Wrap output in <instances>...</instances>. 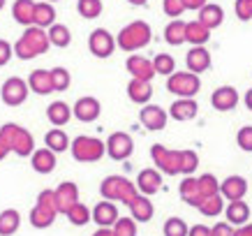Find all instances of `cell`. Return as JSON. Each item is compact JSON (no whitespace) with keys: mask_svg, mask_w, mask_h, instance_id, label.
Masks as SVG:
<instances>
[{"mask_svg":"<svg viewBox=\"0 0 252 236\" xmlns=\"http://www.w3.org/2000/svg\"><path fill=\"white\" fill-rule=\"evenodd\" d=\"M56 23V9L51 2H44V0H39L37 7H35V26L37 28H51Z\"/></svg>","mask_w":252,"mask_h":236,"instance_id":"obj_34","label":"cell"},{"mask_svg":"<svg viewBox=\"0 0 252 236\" xmlns=\"http://www.w3.org/2000/svg\"><path fill=\"white\" fill-rule=\"evenodd\" d=\"M69 151H72V158L77 162H97L107 153V141H99L97 137L81 135V137L72 141Z\"/></svg>","mask_w":252,"mask_h":236,"instance_id":"obj_7","label":"cell"},{"mask_svg":"<svg viewBox=\"0 0 252 236\" xmlns=\"http://www.w3.org/2000/svg\"><path fill=\"white\" fill-rule=\"evenodd\" d=\"M51 46V39H49V33L44 28H37V26H31L26 28L23 35L16 39L14 44V54L21 58V61H31V58H37V56L46 54Z\"/></svg>","mask_w":252,"mask_h":236,"instance_id":"obj_1","label":"cell"},{"mask_svg":"<svg viewBox=\"0 0 252 236\" xmlns=\"http://www.w3.org/2000/svg\"><path fill=\"white\" fill-rule=\"evenodd\" d=\"M245 107H248V109L252 111V88H250L248 93H245Z\"/></svg>","mask_w":252,"mask_h":236,"instance_id":"obj_55","label":"cell"},{"mask_svg":"<svg viewBox=\"0 0 252 236\" xmlns=\"http://www.w3.org/2000/svg\"><path fill=\"white\" fill-rule=\"evenodd\" d=\"M72 111H74V118H77V121L93 123V121H97L99 114H102V104H99V100L86 95V98H79L77 102H74Z\"/></svg>","mask_w":252,"mask_h":236,"instance_id":"obj_12","label":"cell"},{"mask_svg":"<svg viewBox=\"0 0 252 236\" xmlns=\"http://www.w3.org/2000/svg\"><path fill=\"white\" fill-rule=\"evenodd\" d=\"M199 195H201V204H204L208 197L220 195V183H218V178H215L213 174L199 176Z\"/></svg>","mask_w":252,"mask_h":236,"instance_id":"obj_36","label":"cell"},{"mask_svg":"<svg viewBox=\"0 0 252 236\" xmlns=\"http://www.w3.org/2000/svg\"><path fill=\"white\" fill-rule=\"evenodd\" d=\"M93 236H114V229H97Z\"/></svg>","mask_w":252,"mask_h":236,"instance_id":"obj_54","label":"cell"},{"mask_svg":"<svg viewBox=\"0 0 252 236\" xmlns=\"http://www.w3.org/2000/svg\"><path fill=\"white\" fill-rule=\"evenodd\" d=\"M199 88H201V81L192 72H174L167 79V91L178 95L181 100H192L199 93Z\"/></svg>","mask_w":252,"mask_h":236,"instance_id":"obj_8","label":"cell"},{"mask_svg":"<svg viewBox=\"0 0 252 236\" xmlns=\"http://www.w3.org/2000/svg\"><path fill=\"white\" fill-rule=\"evenodd\" d=\"M99 195L107 202H125L127 206L139 197L137 185L130 178H125V176H107L102 181V185H99Z\"/></svg>","mask_w":252,"mask_h":236,"instance_id":"obj_4","label":"cell"},{"mask_svg":"<svg viewBox=\"0 0 252 236\" xmlns=\"http://www.w3.org/2000/svg\"><path fill=\"white\" fill-rule=\"evenodd\" d=\"M185 2V9H201L206 5V0H183Z\"/></svg>","mask_w":252,"mask_h":236,"instance_id":"obj_51","label":"cell"},{"mask_svg":"<svg viewBox=\"0 0 252 236\" xmlns=\"http://www.w3.org/2000/svg\"><path fill=\"white\" fill-rule=\"evenodd\" d=\"M222 19H224V12H222L220 5H204V7L199 9L197 21L204 23L208 31H213V28H218V26L222 23Z\"/></svg>","mask_w":252,"mask_h":236,"instance_id":"obj_31","label":"cell"},{"mask_svg":"<svg viewBox=\"0 0 252 236\" xmlns=\"http://www.w3.org/2000/svg\"><path fill=\"white\" fill-rule=\"evenodd\" d=\"M56 208H58V213H65L67 215V211L72 208L74 204H79V188L77 183H61L58 188H56Z\"/></svg>","mask_w":252,"mask_h":236,"instance_id":"obj_13","label":"cell"},{"mask_svg":"<svg viewBox=\"0 0 252 236\" xmlns=\"http://www.w3.org/2000/svg\"><path fill=\"white\" fill-rule=\"evenodd\" d=\"M185 37H188V42H190V44L201 46V44H206V42H208L211 31H208L201 21H190V23H188V31H185Z\"/></svg>","mask_w":252,"mask_h":236,"instance_id":"obj_35","label":"cell"},{"mask_svg":"<svg viewBox=\"0 0 252 236\" xmlns=\"http://www.w3.org/2000/svg\"><path fill=\"white\" fill-rule=\"evenodd\" d=\"M88 49H91V54L95 56V58H109L116 49V39L109 31L97 28V31H93L91 37H88Z\"/></svg>","mask_w":252,"mask_h":236,"instance_id":"obj_11","label":"cell"},{"mask_svg":"<svg viewBox=\"0 0 252 236\" xmlns=\"http://www.w3.org/2000/svg\"><path fill=\"white\" fill-rule=\"evenodd\" d=\"M28 86L37 95H49L54 93V81H51V69H32L28 76Z\"/></svg>","mask_w":252,"mask_h":236,"instance_id":"obj_21","label":"cell"},{"mask_svg":"<svg viewBox=\"0 0 252 236\" xmlns=\"http://www.w3.org/2000/svg\"><path fill=\"white\" fill-rule=\"evenodd\" d=\"M49 39H51V44L54 46L65 49V46H69V42H72V33H69L67 26H63V23H54V26L49 28Z\"/></svg>","mask_w":252,"mask_h":236,"instance_id":"obj_37","label":"cell"},{"mask_svg":"<svg viewBox=\"0 0 252 236\" xmlns=\"http://www.w3.org/2000/svg\"><path fill=\"white\" fill-rule=\"evenodd\" d=\"M28 93H31V86L28 81H23L21 76H9L7 81L2 84V91H0V98L7 107H19L28 100Z\"/></svg>","mask_w":252,"mask_h":236,"instance_id":"obj_9","label":"cell"},{"mask_svg":"<svg viewBox=\"0 0 252 236\" xmlns=\"http://www.w3.org/2000/svg\"><path fill=\"white\" fill-rule=\"evenodd\" d=\"M44 146L54 153H65L69 146H72V141H69V137L63 132L61 128H54L44 135Z\"/></svg>","mask_w":252,"mask_h":236,"instance_id":"obj_28","label":"cell"},{"mask_svg":"<svg viewBox=\"0 0 252 236\" xmlns=\"http://www.w3.org/2000/svg\"><path fill=\"white\" fill-rule=\"evenodd\" d=\"M35 7H37V2H32V0H14V5H12L14 21L28 26V28L35 26Z\"/></svg>","mask_w":252,"mask_h":236,"instance_id":"obj_22","label":"cell"},{"mask_svg":"<svg viewBox=\"0 0 252 236\" xmlns=\"http://www.w3.org/2000/svg\"><path fill=\"white\" fill-rule=\"evenodd\" d=\"M130 213H132V218L137 222H148L151 218H153V213H155V208H153V202L148 197H144V195H139L134 202H132L130 206Z\"/></svg>","mask_w":252,"mask_h":236,"instance_id":"obj_27","label":"cell"},{"mask_svg":"<svg viewBox=\"0 0 252 236\" xmlns=\"http://www.w3.org/2000/svg\"><path fill=\"white\" fill-rule=\"evenodd\" d=\"M9 153H12V151H9V146L5 144V139L0 137V162L5 160V158H7V155H9Z\"/></svg>","mask_w":252,"mask_h":236,"instance_id":"obj_52","label":"cell"},{"mask_svg":"<svg viewBox=\"0 0 252 236\" xmlns=\"http://www.w3.org/2000/svg\"><path fill=\"white\" fill-rule=\"evenodd\" d=\"M151 37H153V33H151V26H148V23L146 21H132L118 33L116 44L121 46L123 51L134 54V51H139V49H144V46L151 42Z\"/></svg>","mask_w":252,"mask_h":236,"instance_id":"obj_2","label":"cell"},{"mask_svg":"<svg viewBox=\"0 0 252 236\" xmlns=\"http://www.w3.org/2000/svg\"><path fill=\"white\" fill-rule=\"evenodd\" d=\"M67 220L72 222V225H77V227H84L86 222L93 220V211L86 204H81V202H79V204H74L67 211Z\"/></svg>","mask_w":252,"mask_h":236,"instance_id":"obj_38","label":"cell"},{"mask_svg":"<svg viewBox=\"0 0 252 236\" xmlns=\"http://www.w3.org/2000/svg\"><path fill=\"white\" fill-rule=\"evenodd\" d=\"M151 158H153V165L160 171L169 176L183 174V165H185V151H171L167 146L155 144L151 148Z\"/></svg>","mask_w":252,"mask_h":236,"instance_id":"obj_6","label":"cell"},{"mask_svg":"<svg viewBox=\"0 0 252 236\" xmlns=\"http://www.w3.org/2000/svg\"><path fill=\"white\" fill-rule=\"evenodd\" d=\"M197 102L194 100H176L171 104V118L174 121H192L197 116Z\"/></svg>","mask_w":252,"mask_h":236,"instance_id":"obj_30","label":"cell"},{"mask_svg":"<svg viewBox=\"0 0 252 236\" xmlns=\"http://www.w3.org/2000/svg\"><path fill=\"white\" fill-rule=\"evenodd\" d=\"M181 199H183L188 206H194L199 208L201 206V195H199V178H192V176H185L183 181H181Z\"/></svg>","mask_w":252,"mask_h":236,"instance_id":"obj_25","label":"cell"},{"mask_svg":"<svg viewBox=\"0 0 252 236\" xmlns=\"http://www.w3.org/2000/svg\"><path fill=\"white\" fill-rule=\"evenodd\" d=\"M93 220L99 225V229H111L116 222L121 220L116 204L114 202H97L95 208H93Z\"/></svg>","mask_w":252,"mask_h":236,"instance_id":"obj_16","label":"cell"},{"mask_svg":"<svg viewBox=\"0 0 252 236\" xmlns=\"http://www.w3.org/2000/svg\"><path fill=\"white\" fill-rule=\"evenodd\" d=\"M2 7H5V0H0V9H2Z\"/></svg>","mask_w":252,"mask_h":236,"instance_id":"obj_57","label":"cell"},{"mask_svg":"<svg viewBox=\"0 0 252 236\" xmlns=\"http://www.w3.org/2000/svg\"><path fill=\"white\" fill-rule=\"evenodd\" d=\"M77 12L84 19H97L102 14V0H79Z\"/></svg>","mask_w":252,"mask_h":236,"instance_id":"obj_39","label":"cell"},{"mask_svg":"<svg viewBox=\"0 0 252 236\" xmlns=\"http://www.w3.org/2000/svg\"><path fill=\"white\" fill-rule=\"evenodd\" d=\"M134 151V141L127 132H114L107 139V155L111 160H127Z\"/></svg>","mask_w":252,"mask_h":236,"instance_id":"obj_10","label":"cell"},{"mask_svg":"<svg viewBox=\"0 0 252 236\" xmlns=\"http://www.w3.org/2000/svg\"><path fill=\"white\" fill-rule=\"evenodd\" d=\"M31 165L37 174H51L56 165H58L56 162V153L49 151V148H39V151H35L31 155Z\"/></svg>","mask_w":252,"mask_h":236,"instance_id":"obj_24","label":"cell"},{"mask_svg":"<svg viewBox=\"0 0 252 236\" xmlns=\"http://www.w3.org/2000/svg\"><path fill=\"white\" fill-rule=\"evenodd\" d=\"M12 54H14V46L9 44L7 39H0V67L7 65L9 58H12Z\"/></svg>","mask_w":252,"mask_h":236,"instance_id":"obj_48","label":"cell"},{"mask_svg":"<svg viewBox=\"0 0 252 236\" xmlns=\"http://www.w3.org/2000/svg\"><path fill=\"white\" fill-rule=\"evenodd\" d=\"M0 137L5 139V144L9 146V151L21 155V158H28L35 153V139L26 128L16 125V123H5L0 125Z\"/></svg>","mask_w":252,"mask_h":236,"instance_id":"obj_3","label":"cell"},{"mask_svg":"<svg viewBox=\"0 0 252 236\" xmlns=\"http://www.w3.org/2000/svg\"><path fill=\"white\" fill-rule=\"evenodd\" d=\"M236 141H238V146H241L243 151L252 153V128H250V125H245V128L238 130Z\"/></svg>","mask_w":252,"mask_h":236,"instance_id":"obj_46","label":"cell"},{"mask_svg":"<svg viewBox=\"0 0 252 236\" xmlns=\"http://www.w3.org/2000/svg\"><path fill=\"white\" fill-rule=\"evenodd\" d=\"M211 104H213V109H218V111H231V109L238 104L236 88H231V86L218 88V91L211 95Z\"/></svg>","mask_w":252,"mask_h":236,"instance_id":"obj_19","label":"cell"},{"mask_svg":"<svg viewBox=\"0 0 252 236\" xmlns=\"http://www.w3.org/2000/svg\"><path fill=\"white\" fill-rule=\"evenodd\" d=\"M51 81H54V91L63 93V91H67L69 88L72 76H69V72L65 67H54L51 69Z\"/></svg>","mask_w":252,"mask_h":236,"instance_id":"obj_42","label":"cell"},{"mask_svg":"<svg viewBox=\"0 0 252 236\" xmlns=\"http://www.w3.org/2000/svg\"><path fill=\"white\" fill-rule=\"evenodd\" d=\"M245 192H248V183L243 176H227L220 183V195L229 202H241L245 197Z\"/></svg>","mask_w":252,"mask_h":236,"instance_id":"obj_18","label":"cell"},{"mask_svg":"<svg viewBox=\"0 0 252 236\" xmlns=\"http://www.w3.org/2000/svg\"><path fill=\"white\" fill-rule=\"evenodd\" d=\"M58 215V208H56V192L54 190H42L37 195V204L32 206L31 211V225L35 229H46L51 227Z\"/></svg>","mask_w":252,"mask_h":236,"instance_id":"obj_5","label":"cell"},{"mask_svg":"<svg viewBox=\"0 0 252 236\" xmlns=\"http://www.w3.org/2000/svg\"><path fill=\"white\" fill-rule=\"evenodd\" d=\"M162 7L167 16H181L185 12V2L183 0H162Z\"/></svg>","mask_w":252,"mask_h":236,"instance_id":"obj_45","label":"cell"},{"mask_svg":"<svg viewBox=\"0 0 252 236\" xmlns=\"http://www.w3.org/2000/svg\"><path fill=\"white\" fill-rule=\"evenodd\" d=\"M125 67H127V72L132 74V79H139V81H151L155 74L153 61H148V58L137 56V54H132L130 58L125 61Z\"/></svg>","mask_w":252,"mask_h":236,"instance_id":"obj_15","label":"cell"},{"mask_svg":"<svg viewBox=\"0 0 252 236\" xmlns=\"http://www.w3.org/2000/svg\"><path fill=\"white\" fill-rule=\"evenodd\" d=\"M130 5H134V7H139V5H146V0H127Z\"/></svg>","mask_w":252,"mask_h":236,"instance_id":"obj_56","label":"cell"},{"mask_svg":"<svg viewBox=\"0 0 252 236\" xmlns=\"http://www.w3.org/2000/svg\"><path fill=\"white\" fill-rule=\"evenodd\" d=\"M236 16L241 21H250L252 19V0H236Z\"/></svg>","mask_w":252,"mask_h":236,"instance_id":"obj_47","label":"cell"},{"mask_svg":"<svg viewBox=\"0 0 252 236\" xmlns=\"http://www.w3.org/2000/svg\"><path fill=\"white\" fill-rule=\"evenodd\" d=\"M248 218H250V206L245 204V202H229L227 206V222L229 225H248Z\"/></svg>","mask_w":252,"mask_h":236,"instance_id":"obj_33","label":"cell"},{"mask_svg":"<svg viewBox=\"0 0 252 236\" xmlns=\"http://www.w3.org/2000/svg\"><path fill=\"white\" fill-rule=\"evenodd\" d=\"M199 211H201V215H206V218H215V215H220L222 211H224V202H222V195L208 197L204 204L199 206Z\"/></svg>","mask_w":252,"mask_h":236,"instance_id":"obj_41","label":"cell"},{"mask_svg":"<svg viewBox=\"0 0 252 236\" xmlns=\"http://www.w3.org/2000/svg\"><path fill=\"white\" fill-rule=\"evenodd\" d=\"M188 236H213V229H208L206 225H194Z\"/></svg>","mask_w":252,"mask_h":236,"instance_id":"obj_50","label":"cell"},{"mask_svg":"<svg viewBox=\"0 0 252 236\" xmlns=\"http://www.w3.org/2000/svg\"><path fill=\"white\" fill-rule=\"evenodd\" d=\"M185 31H188V23L181 21V19H174V21L164 28V39H167V44L178 46V44H183V42H188Z\"/></svg>","mask_w":252,"mask_h":236,"instance_id":"obj_32","label":"cell"},{"mask_svg":"<svg viewBox=\"0 0 252 236\" xmlns=\"http://www.w3.org/2000/svg\"><path fill=\"white\" fill-rule=\"evenodd\" d=\"M213 236H234V232L236 229H231V225H227V222H218V225H213Z\"/></svg>","mask_w":252,"mask_h":236,"instance_id":"obj_49","label":"cell"},{"mask_svg":"<svg viewBox=\"0 0 252 236\" xmlns=\"http://www.w3.org/2000/svg\"><path fill=\"white\" fill-rule=\"evenodd\" d=\"M72 116H74L72 107L65 104V102H61V100H56V102H51V104L46 107V118H49V123H51L54 128H63V125H67Z\"/></svg>","mask_w":252,"mask_h":236,"instance_id":"obj_20","label":"cell"},{"mask_svg":"<svg viewBox=\"0 0 252 236\" xmlns=\"http://www.w3.org/2000/svg\"><path fill=\"white\" fill-rule=\"evenodd\" d=\"M153 67H155V74L171 76L174 74V69H176V61L169 54H158L153 58Z\"/></svg>","mask_w":252,"mask_h":236,"instance_id":"obj_40","label":"cell"},{"mask_svg":"<svg viewBox=\"0 0 252 236\" xmlns=\"http://www.w3.org/2000/svg\"><path fill=\"white\" fill-rule=\"evenodd\" d=\"M234 236H252V225H243L234 232Z\"/></svg>","mask_w":252,"mask_h":236,"instance_id":"obj_53","label":"cell"},{"mask_svg":"<svg viewBox=\"0 0 252 236\" xmlns=\"http://www.w3.org/2000/svg\"><path fill=\"white\" fill-rule=\"evenodd\" d=\"M162 188V176L158 169H141L137 176V190L144 195V197H151Z\"/></svg>","mask_w":252,"mask_h":236,"instance_id":"obj_17","label":"cell"},{"mask_svg":"<svg viewBox=\"0 0 252 236\" xmlns=\"http://www.w3.org/2000/svg\"><path fill=\"white\" fill-rule=\"evenodd\" d=\"M188 234H190V229L181 218H169L164 222V236H188Z\"/></svg>","mask_w":252,"mask_h":236,"instance_id":"obj_43","label":"cell"},{"mask_svg":"<svg viewBox=\"0 0 252 236\" xmlns=\"http://www.w3.org/2000/svg\"><path fill=\"white\" fill-rule=\"evenodd\" d=\"M139 121H141V125H144L146 130H151V132L164 130V125H167V111L162 107H158V104H146V107L139 111Z\"/></svg>","mask_w":252,"mask_h":236,"instance_id":"obj_14","label":"cell"},{"mask_svg":"<svg viewBox=\"0 0 252 236\" xmlns=\"http://www.w3.org/2000/svg\"><path fill=\"white\" fill-rule=\"evenodd\" d=\"M21 227V215L16 208H5L0 213V236H14Z\"/></svg>","mask_w":252,"mask_h":236,"instance_id":"obj_29","label":"cell"},{"mask_svg":"<svg viewBox=\"0 0 252 236\" xmlns=\"http://www.w3.org/2000/svg\"><path fill=\"white\" fill-rule=\"evenodd\" d=\"M114 236H137V220L134 218H121L114 225Z\"/></svg>","mask_w":252,"mask_h":236,"instance_id":"obj_44","label":"cell"},{"mask_svg":"<svg viewBox=\"0 0 252 236\" xmlns=\"http://www.w3.org/2000/svg\"><path fill=\"white\" fill-rule=\"evenodd\" d=\"M153 95V88H151V81H139V79H132L127 84V98L134 102V104H148V100Z\"/></svg>","mask_w":252,"mask_h":236,"instance_id":"obj_26","label":"cell"},{"mask_svg":"<svg viewBox=\"0 0 252 236\" xmlns=\"http://www.w3.org/2000/svg\"><path fill=\"white\" fill-rule=\"evenodd\" d=\"M44 2H56V0H44Z\"/></svg>","mask_w":252,"mask_h":236,"instance_id":"obj_58","label":"cell"},{"mask_svg":"<svg viewBox=\"0 0 252 236\" xmlns=\"http://www.w3.org/2000/svg\"><path fill=\"white\" fill-rule=\"evenodd\" d=\"M185 63H188V72H192V74L206 72L211 67V54L204 46H194V49H190V54L185 56Z\"/></svg>","mask_w":252,"mask_h":236,"instance_id":"obj_23","label":"cell"}]
</instances>
